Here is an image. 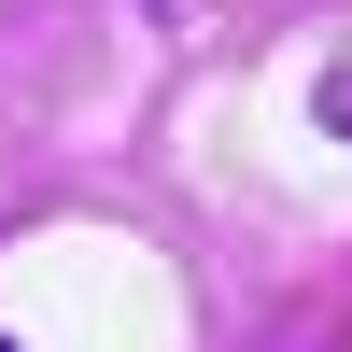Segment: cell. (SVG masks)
Returning <instances> with one entry per match:
<instances>
[{
  "instance_id": "cell-1",
  "label": "cell",
  "mask_w": 352,
  "mask_h": 352,
  "mask_svg": "<svg viewBox=\"0 0 352 352\" xmlns=\"http://www.w3.org/2000/svg\"><path fill=\"white\" fill-rule=\"evenodd\" d=\"M155 14H197V0H155Z\"/></svg>"
},
{
  "instance_id": "cell-2",
  "label": "cell",
  "mask_w": 352,
  "mask_h": 352,
  "mask_svg": "<svg viewBox=\"0 0 352 352\" xmlns=\"http://www.w3.org/2000/svg\"><path fill=\"white\" fill-rule=\"evenodd\" d=\"M0 352H14V338H0Z\"/></svg>"
}]
</instances>
